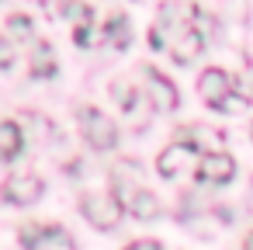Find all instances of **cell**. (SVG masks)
Here are the masks:
<instances>
[{"label": "cell", "mask_w": 253, "mask_h": 250, "mask_svg": "<svg viewBox=\"0 0 253 250\" xmlns=\"http://www.w3.org/2000/svg\"><path fill=\"white\" fill-rule=\"evenodd\" d=\"M125 250H163L156 240H135V243H128Z\"/></svg>", "instance_id": "cell-16"}, {"label": "cell", "mask_w": 253, "mask_h": 250, "mask_svg": "<svg viewBox=\"0 0 253 250\" xmlns=\"http://www.w3.org/2000/svg\"><path fill=\"white\" fill-rule=\"evenodd\" d=\"M243 247H246V250H253V233L246 236V243H243Z\"/></svg>", "instance_id": "cell-17"}, {"label": "cell", "mask_w": 253, "mask_h": 250, "mask_svg": "<svg viewBox=\"0 0 253 250\" xmlns=\"http://www.w3.org/2000/svg\"><path fill=\"white\" fill-rule=\"evenodd\" d=\"M56 73V59H52V46L39 42L32 52V77H52Z\"/></svg>", "instance_id": "cell-11"}, {"label": "cell", "mask_w": 253, "mask_h": 250, "mask_svg": "<svg viewBox=\"0 0 253 250\" xmlns=\"http://www.w3.org/2000/svg\"><path fill=\"white\" fill-rule=\"evenodd\" d=\"M7 28H11V35H18V39H28V35H32V21L21 18V14H14V18L7 21Z\"/></svg>", "instance_id": "cell-13"}, {"label": "cell", "mask_w": 253, "mask_h": 250, "mask_svg": "<svg viewBox=\"0 0 253 250\" xmlns=\"http://www.w3.org/2000/svg\"><path fill=\"white\" fill-rule=\"evenodd\" d=\"M80 212H84V219H87L90 226H97V229H115L118 219H122V212H125V205H122L118 195L90 191V195L80 198Z\"/></svg>", "instance_id": "cell-1"}, {"label": "cell", "mask_w": 253, "mask_h": 250, "mask_svg": "<svg viewBox=\"0 0 253 250\" xmlns=\"http://www.w3.org/2000/svg\"><path fill=\"white\" fill-rule=\"evenodd\" d=\"M80 129H84V139H87L90 150H111L118 143L115 122L104 111H97V108H84L80 111Z\"/></svg>", "instance_id": "cell-2"}, {"label": "cell", "mask_w": 253, "mask_h": 250, "mask_svg": "<svg viewBox=\"0 0 253 250\" xmlns=\"http://www.w3.org/2000/svg\"><path fill=\"white\" fill-rule=\"evenodd\" d=\"M25 139H21V129L14 122H0V160H14L21 153Z\"/></svg>", "instance_id": "cell-10"}, {"label": "cell", "mask_w": 253, "mask_h": 250, "mask_svg": "<svg viewBox=\"0 0 253 250\" xmlns=\"http://www.w3.org/2000/svg\"><path fill=\"white\" fill-rule=\"evenodd\" d=\"M198 160H201L198 146H194V143H187V139H177V143H170V146H167V150L156 156V170H160V177L173 181L180 170L198 167Z\"/></svg>", "instance_id": "cell-3"}, {"label": "cell", "mask_w": 253, "mask_h": 250, "mask_svg": "<svg viewBox=\"0 0 253 250\" xmlns=\"http://www.w3.org/2000/svg\"><path fill=\"white\" fill-rule=\"evenodd\" d=\"M194 174H198V181L225 184V181H232V174H236V160H232L229 153H222V150H208V153H201Z\"/></svg>", "instance_id": "cell-6"}, {"label": "cell", "mask_w": 253, "mask_h": 250, "mask_svg": "<svg viewBox=\"0 0 253 250\" xmlns=\"http://www.w3.org/2000/svg\"><path fill=\"white\" fill-rule=\"evenodd\" d=\"M66 14H70L80 28H87V21H90V7H84V4H66Z\"/></svg>", "instance_id": "cell-14"}, {"label": "cell", "mask_w": 253, "mask_h": 250, "mask_svg": "<svg viewBox=\"0 0 253 250\" xmlns=\"http://www.w3.org/2000/svg\"><path fill=\"white\" fill-rule=\"evenodd\" d=\"M7 66H14V46L0 35V70H7Z\"/></svg>", "instance_id": "cell-15"}, {"label": "cell", "mask_w": 253, "mask_h": 250, "mask_svg": "<svg viewBox=\"0 0 253 250\" xmlns=\"http://www.w3.org/2000/svg\"><path fill=\"white\" fill-rule=\"evenodd\" d=\"M21 243L28 250H77L73 236L63 226H28L21 229Z\"/></svg>", "instance_id": "cell-5"}, {"label": "cell", "mask_w": 253, "mask_h": 250, "mask_svg": "<svg viewBox=\"0 0 253 250\" xmlns=\"http://www.w3.org/2000/svg\"><path fill=\"white\" fill-rule=\"evenodd\" d=\"M118 188H122V205H125L135 219H156V215H160V198H156L149 188L125 184L122 177H118Z\"/></svg>", "instance_id": "cell-9"}, {"label": "cell", "mask_w": 253, "mask_h": 250, "mask_svg": "<svg viewBox=\"0 0 253 250\" xmlns=\"http://www.w3.org/2000/svg\"><path fill=\"white\" fill-rule=\"evenodd\" d=\"M0 195H4L11 205H32V201H39V198H42V181H39L35 174L18 170V174H11V177L4 181Z\"/></svg>", "instance_id": "cell-8"}, {"label": "cell", "mask_w": 253, "mask_h": 250, "mask_svg": "<svg viewBox=\"0 0 253 250\" xmlns=\"http://www.w3.org/2000/svg\"><path fill=\"white\" fill-rule=\"evenodd\" d=\"M232 91H236V84H232V77L225 73V70H205L201 73V80H198V94H201V101L208 104V108H225L229 104V98H232Z\"/></svg>", "instance_id": "cell-4"}, {"label": "cell", "mask_w": 253, "mask_h": 250, "mask_svg": "<svg viewBox=\"0 0 253 250\" xmlns=\"http://www.w3.org/2000/svg\"><path fill=\"white\" fill-rule=\"evenodd\" d=\"M142 77H146V98H149V104L156 108V111H173L177 108V87L160 73V70H153V66H142Z\"/></svg>", "instance_id": "cell-7"}, {"label": "cell", "mask_w": 253, "mask_h": 250, "mask_svg": "<svg viewBox=\"0 0 253 250\" xmlns=\"http://www.w3.org/2000/svg\"><path fill=\"white\" fill-rule=\"evenodd\" d=\"M104 42L115 46V49H125V46H128V21H125L122 14H115V18L104 25Z\"/></svg>", "instance_id": "cell-12"}]
</instances>
